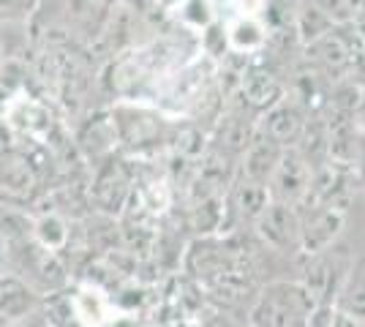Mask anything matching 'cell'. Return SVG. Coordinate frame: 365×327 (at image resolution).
Listing matches in <instances>:
<instances>
[{"mask_svg": "<svg viewBox=\"0 0 365 327\" xmlns=\"http://www.w3.org/2000/svg\"><path fill=\"white\" fill-rule=\"evenodd\" d=\"M319 306L300 281H275L262 289L251 308V327H308Z\"/></svg>", "mask_w": 365, "mask_h": 327, "instance_id": "obj_1", "label": "cell"}, {"mask_svg": "<svg viewBox=\"0 0 365 327\" xmlns=\"http://www.w3.org/2000/svg\"><path fill=\"white\" fill-rule=\"evenodd\" d=\"M46 177L33 150L16 145L0 147V202L31 210L44 197Z\"/></svg>", "mask_w": 365, "mask_h": 327, "instance_id": "obj_2", "label": "cell"}, {"mask_svg": "<svg viewBox=\"0 0 365 327\" xmlns=\"http://www.w3.org/2000/svg\"><path fill=\"white\" fill-rule=\"evenodd\" d=\"M109 112L118 128V145L125 153L142 156L161 147L167 140L169 120L158 107L142 104V101H115Z\"/></svg>", "mask_w": 365, "mask_h": 327, "instance_id": "obj_3", "label": "cell"}, {"mask_svg": "<svg viewBox=\"0 0 365 327\" xmlns=\"http://www.w3.org/2000/svg\"><path fill=\"white\" fill-rule=\"evenodd\" d=\"M91 210L98 216L118 218L134 197V170L123 156H109L91 170Z\"/></svg>", "mask_w": 365, "mask_h": 327, "instance_id": "obj_4", "label": "cell"}, {"mask_svg": "<svg viewBox=\"0 0 365 327\" xmlns=\"http://www.w3.org/2000/svg\"><path fill=\"white\" fill-rule=\"evenodd\" d=\"M351 265L354 262L344 246H330V249L317 251V254H308L300 284L305 286V292L314 297V303L319 308H333Z\"/></svg>", "mask_w": 365, "mask_h": 327, "instance_id": "obj_5", "label": "cell"}, {"mask_svg": "<svg viewBox=\"0 0 365 327\" xmlns=\"http://www.w3.org/2000/svg\"><path fill=\"white\" fill-rule=\"evenodd\" d=\"M346 216H349V194H341V197H333L327 202L300 210V218H303L300 251L308 256V254L335 246L341 229L346 227Z\"/></svg>", "mask_w": 365, "mask_h": 327, "instance_id": "obj_6", "label": "cell"}, {"mask_svg": "<svg viewBox=\"0 0 365 327\" xmlns=\"http://www.w3.org/2000/svg\"><path fill=\"white\" fill-rule=\"evenodd\" d=\"M284 95H287V82L275 68L264 63H245L235 88V98H240V107L254 115H262L275 104H281Z\"/></svg>", "mask_w": 365, "mask_h": 327, "instance_id": "obj_7", "label": "cell"}, {"mask_svg": "<svg viewBox=\"0 0 365 327\" xmlns=\"http://www.w3.org/2000/svg\"><path fill=\"white\" fill-rule=\"evenodd\" d=\"M314 180V167L303 158V153L297 147L289 150H281L278 164H275L273 175L267 180V191H270V199L273 202L294 204L300 210V204L308 197V188Z\"/></svg>", "mask_w": 365, "mask_h": 327, "instance_id": "obj_8", "label": "cell"}, {"mask_svg": "<svg viewBox=\"0 0 365 327\" xmlns=\"http://www.w3.org/2000/svg\"><path fill=\"white\" fill-rule=\"evenodd\" d=\"M257 134H259V120L254 118V112H248L240 104H232V107H227L221 112V118L210 128V140H213L210 147L237 161L251 147V142L257 140Z\"/></svg>", "mask_w": 365, "mask_h": 327, "instance_id": "obj_9", "label": "cell"}, {"mask_svg": "<svg viewBox=\"0 0 365 327\" xmlns=\"http://www.w3.org/2000/svg\"><path fill=\"white\" fill-rule=\"evenodd\" d=\"M259 237L275 251H300V229H303V218L294 204L273 202L264 207V213L257 218Z\"/></svg>", "mask_w": 365, "mask_h": 327, "instance_id": "obj_10", "label": "cell"}, {"mask_svg": "<svg viewBox=\"0 0 365 327\" xmlns=\"http://www.w3.org/2000/svg\"><path fill=\"white\" fill-rule=\"evenodd\" d=\"M74 145L79 150V156L85 161H104V158L115 156L120 150L118 145V128L112 120V112L107 109H96L93 115H88L82 123L76 125Z\"/></svg>", "mask_w": 365, "mask_h": 327, "instance_id": "obj_11", "label": "cell"}, {"mask_svg": "<svg viewBox=\"0 0 365 327\" xmlns=\"http://www.w3.org/2000/svg\"><path fill=\"white\" fill-rule=\"evenodd\" d=\"M305 123H308V115L303 109H297L292 101H281L273 109L262 112L259 134L273 145H278L281 150H289V147H297V142L305 131Z\"/></svg>", "mask_w": 365, "mask_h": 327, "instance_id": "obj_12", "label": "cell"}, {"mask_svg": "<svg viewBox=\"0 0 365 327\" xmlns=\"http://www.w3.org/2000/svg\"><path fill=\"white\" fill-rule=\"evenodd\" d=\"M68 306L79 327H109L115 319V300L93 281L76 286L74 295H68Z\"/></svg>", "mask_w": 365, "mask_h": 327, "instance_id": "obj_13", "label": "cell"}, {"mask_svg": "<svg viewBox=\"0 0 365 327\" xmlns=\"http://www.w3.org/2000/svg\"><path fill=\"white\" fill-rule=\"evenodd\" d=\"M41 308V297L25 281L11 273H0V319L11 327Z\"/></svg>", "mask_w": 365, "mask_h": 327, "instance_id": "obj_14", "label": "cell"}, {"mask_svg": "<svg viewBox=\"0 0 365 327\" xmlns=\"http://www.w3.org/2000/svg\"><path fill=\"white\" fill-rule=\"evenodd\" d=\"M224 204H229V213L235 218H240L245 224H257V218L270 204V191L264 183L235 177L232 186L227 188V194H224Z\"/></svg>", "mask_w": 365, "mask_h": 327, "instance_id": "obj_15", "label": "cell"}, {"mask_svg": "<svg viewBox=\"0 0 365 327\" xmlns=\"http://www.w3.org/2000/svg\"><path fill=\"white\" fill-rule=\"evenodd\" d=\"M74 221H68L66 216L55 213V210H33V229L31 240L41 249L61 254L68 249L71 234H74Z\"/></svg>", "mask_w": 365, "mask_h": 327, "instance_id": "obj_16", "label": "cell"}, {"mask_svg": "<svg viewBox=\"0 0 365 327\" xmlns=\"http://www.w3.org/2000/svg\"><path fill=\"white\" fill-rule=\"evenodd\" d=\"M278 156H281V147L273 145L270 140H264L262 134H257V140L251 142V147L237 158V177L267 186L275 164H278Z\"/></svg>", "mask_w": 365, "mask_h": 327, "instance_id": "obj_17", "label": "cell"}, {"mask_svg": "<svg viewBox=\"0 0 365 327\" xmlns=\"http://www.w3.org/2000/svg\"><path fill=\"white\" fill-rule=\"evenodd\" d=\"M164 145L169 147L172 158H182V161H199V158L207 153V147H210L207 131L199 128L197 123H191V120L169 123Z\"/></svg>", "mask_w": 365, "mask_h": 327, "instance_id": "obj_18", "label": "cell"}, {"mask_svg": "<svg viewBox=\"0 0 365 327\" xmlns=\"http://www.w3.org/2000/svg\"><path fill=\"white\" fill-rule=\"evenodd\" d=\"M115 0H61L63 25L68 33H82V41L91 36L96 22Z\"/></svg>", "mask_w": 365, "mask_h": 327, "instance_id": "obj_19", "label": "cell"}, {"mask_svg": "<svg viewBox=\"0 0 365 327\" xmlns=\"http://www.w3.org/2000/svg\"><path fill=\"white\" fill-rule=\"evenodd\" d=\"M333 308L365 322V259L351 265L349 276L344 281V289L338 295V303Z\"/></svg>", "mask_w": 365, "mask_h": 327, "instance_id": "obj_20", "label": "cell"}, {"mask_svg": "<svg viewBox=\"0 0 365 327\" xmlns=\"http://www.w3.org/2000/svg\"><path fill=\"white\" fill-rule=\"evenodd\" d=\"M335 25L322 14L319 9L311 0H300L297 3V14H294V36L300 41V47L314 44L317 38H322L324 33H330Z\"/></svg>", "mask_w": 365, "mask_h": 327, "instance_id": "obj_21", "label": "cell"}, {"mask_svg": "<svg viewBox=\"0 0 365 327\" xmlns=\"http://www.w3.org/2000/svg\"><path fill=\"white\" fill-rule=\"evenodd\" d=\"M330 109L344 115H363L365 112V77H341L330 88Z\"/></svg>", "mask_w": 365, "mask_h": 327, "instance_id": "obj_22", "label": "cell"}, {"mask_svg": "<svg viewBox=\"0 0 365 327\" xmlns=\"http://www.w3.org/2000/svg\"><path fill=\"white\" fill-rule=\"evenodd\" d=\"M227 38H229V47L235 49V55H240V52H257V49H264L267 28L259 22L257 16H243V19H237L227 31Z\"/></svg>", "mask_w": 365, "mask_h": 327, "instance_id": "obj_23", "label": "cell"}, {"mask_svg": "<svg viewBox=\"0 0 365 327\" xmlns=\"http://www.w3.org/2000/svg\"><path fill=\"white\" fill-rule=\"evenodd\" d=\"M311 3L333 22L335 28L351 25L354 14H357V6H360V0H311Z\"/></svg>", "mask_w": 365, "mask_h": 327, "instance_id": "obj_24", "label": "cell"}, {"mask_svg": "<svg viewBox=\"0 0 365 327\" xmlns=\"http://www.w3.org/2000/svg\"><path fill=\"white\" fill-rule=\"evenodd\" d=\"M199 44H202V55H207L210 61H218L221 55H227L229 38H227V28H224V22H221V19H213V22L202 31Z\"/></svg>", "mask_w": 365, "mask_h": 327, "instance_id": "obj_25", "label": "cell"}, {"mask_svg": "<svg viewBox=\"0 0 365 327\" xmlns=\"http://www.w3.org/2000/svg\"><path fill=\"white\" fill-rule=\"evenodd\" d=\"M185 0H153V9H155V14L161 16V19H167V16H175L180 11V6Z\"/></svg>", "mask_w": 365, "mask_h": 327, "instance_id": "obj_26", "label": "cell"}, {"mask_svg": "<svg viewBox=\"0 0 365 327\" xmlns=\"http://www.w3.org/2000/svg\"><path fill=\"white\" fill-rule=\"evenodd\" d=\"M363 167H365V158H363Z\"/></svg>", "mask_w": 365, "mask_h": 327, "instance_id": "obj_27", "label": "cell"}]
</instances>
